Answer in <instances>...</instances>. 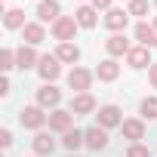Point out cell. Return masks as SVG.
<instances>
[{
    "label": "cell",
    "instance_id": "1",
    "mask_svg": "<svg viewBox=\"0 0 157 157\" xmlns=\"http://www.w3.org/2000/svg\"><path fill=\"white\" fill-rule=\"evenodd\" d=\"M77 28H80V25H77L74 16H62V19L52 25V37H56L59 43H71V40L77 37Z\"/></svg>",
    "mask_w": 157,
    "mask_h": 157
},
{
    "label": "cell",
    "instance_id": "2",
    "mask_svg": "<svg viewBox=\"0 0 157 157\" xmlns=\"http://www.w3.org/2000/svg\"><path fill=\"white\" fill-rule=\"evenodd\" d=\"M19 120H22L25 129H40L43 123H49V114H43L40 105H28V108L19 111Z\"/></svg>",
    "mask_w": 157,
    "mask_h": 157
},
{
    "label": "cell",
    "instance_id": "3",
    "mask_svg": "<svg viewBox=\"0 0 157 157\" xmlns=\"http://www.w3.org/2000/svg\"><path fill=\"white\" fill-rule=\"evenodd\" d=\"M37 74L43 77L46 83H52L56 77L62 74V62L56 59V52H52V56H40V62H37Z\"/></svg>",
    "mask_w": 157,
    "mask_h": 157
},
{
    "label": "cell",
    "instance_id": "4",
    "mask_svg": "<svg viewBox=\"0 0 157 157\" xmlns=\"http://www.w3.org/2000/svg\"><path fill=\"white\" fill-rule=\"evenodd\" d=\"M90 83H93V71H86V68H71V74H68V86L74 90V96H77V93H86Z\"/></svg>",
    "mask_w": 157,
    "mask_h": 157
},
{
    "label": "cell",
    "instance_id": "5",
    "mask_svg": "<svg viewBox=\"0 0 157 157\" xmlns=\"http://www.w3.org/2000/svg\"><path fill=\"white\" fill-rule=\"evenodd\" d=\"M37 19L46 25V22H59L62 19V6H59V0H40V3H37Z\"/></svg>",
    "mask_w": 157,
    "mask_h": 157
},
{
    "label": "cell",
    "instance_id": "6",
    "mask_svg": "<svg viewBox=\"0 0 157 157\" xmlns=\"http://www.w3.org/2000/svg\"><path fill=\"white\" fill-rule=\"evenodd\" d=\"M126 25H129V13L126 10H108L105 13V28L108 31L120 34V31H126Z\"/></svg>",
    "mask_w": 157,
    "mask_h": 157
},
{
    "label": "cell",
    "instance_id": "7",
    "mask_svg": "<svg viewBox=\"0 0 157 157\" xmlns=\"http://www.w3.org/2000/svg\"><path fill=\"white\" fill-rule=\"evenodd\" d=\"M99 126H102V129H111V126H123L120 108H117V105H102V108H99Z\"/></svg>",
    "mask_w": 157,
    "mask_h": 157
},
{
    "label": "cell",
    "instance_id": "8",
    "mask_svg": "<svg viewBox=\"0 0 157 157\" xmlns=\"http://www.w3.org/2000/svg\"><path fill=\"white\" fill-rule=\"evenodd\" d=\"M83 136H86V148H90V151H102V148H108V142H111V139H108V129H102L99 123L90 126Z\"/></svg>",
    "mask_w": 157,
    "mask_h": 157
},
{
    "label": "cell",
    "instance_id": "9",
    "mask_svg": "<svg viewBox=\"0 0 157 157\" xmlns=\"http://www.w3.org/2000/svg\"><path fill=\"white\" fill-rule=\"evenodd\" d=\"M105 49H108V56L111 59H120V56H129V40L123 37V34H111L108 40H105Z\"/></svg>",
    "mask_w": 157,
    "mask_h": 157
},
{
    "label": "cell",
    "instance_id": "10",
    "mask_svg": "<svg viewBox=\"0 0 157 157\" xmlns=\"http://www.w3.org/2000/svg\"><path fill=\"white\" fill-rule=\"evenodd\" d=\"M59 102H62V93H59L52 83H43V86L37 90V105H40V108H52V111H56Z\"/></svg>",
    "mask_w": 157,
    "mask_h": 157
},
{
    "label": "cell",
    "instance_id": "11",
    "mask_svg": "<svg viewBox=\"0 0 157 157\" xmlns=\"http://www.w3.org/2000/svg\"><path fill=\"white\" fill-rule=\"evenodd\" d=\"M71 123H74V114H71V111L56 108V111L49 114V129H52V132H62V136H65V132L71 129Z\"/></svg>",
    "mask_w": 157,
    "mask_h": 157
},
{
    "label": "cell",
    "instance_id": "12",
    "mask_svg": "<svg viewBox=\"0 0 157 157\" xmlns=\"http://www.w3.org/2000/svg\"><path fill=\"white\" fill-rule=\"evenodd\" d=\"M90 111H96V99H93L90 93H77V96L71 99V114H74V117L90 114Z\"/></svg>",
    "mask_w": 157,
    "mask_h": 157
},
{
    "label": "cell",
    "instance_id": "13",
    "mask_svg": "<svg viewBox=\"0 0 157 157\" xmlns=\"http://www.w3.org/2000/svg\"><path fill=\"white\" fill-rule=\"evenodd\" d=\"M22 37H25V43H28V46H37V43H43V40H46L43 22H28V25L22 28Z\"/></svg>",
    "mask_w": 157,
    "mask_h": 157
},
{
    "label": "cell",
    "instance_id": "14",
    "mask_svg": "<svg viewBox=\"0 0 157 157\" xmlns=\"http://www.w3.org/2000/svg\"><path fill=\"white\" fill-rule=\"evenodd\" d=\"M126 65L129 68H151V49L148 46H132L129 56H126Z\"/></svg>",
    "mask_w": 157,
    "mask_h": 157
},
{
    "label": "cell",
    "instance_id": "15",
    "mask_svg": "<svg viewBox=\"0 0 157 157\" xmlns=\"http://www.w3.org/2000/svg\"><path fill=\"white\" fill-rule=\"evenodd\" d=\"M132 34H136L139 46H148V49H151V46H157V31H154V25H148V22H139Z\"/></svg>",
    "mask_w": 157,
    "mask_h": 157
},
{
    "label": "cell",
    "instance_id": "16",
    "mask_svg": "<svg viewBox=\"0 0 157 157\" xmlns=\"http://www.w3.org/2000/svg\"><path fill=\"white\" fill-rule=\"evenodd\" d=\"M37 62H40V56L34 52V46H19V49H16V68L28 71V68H34Z\"/></svg>",
    "mask_w": 157,
    "mask_h": 157
},
{
    "label": "cell",
    "instance_id": "17",
    "mask_svg": "<svg viewBox=\"0 0 157 157\" xmlns=\"http://www.w3.org/2000/svg\"><path fill=\"white\" fill-rule=\"evenodd\" d=\"M96 77H99V80H105V83H111V80H117V77H120V65H117L114 59H105V62H99Z\"/></svg>",
    "mask_w": 157,
    "mask_h": 157
},
{
    "label": "cell",
    "instance_id": "18",
    "mask_svg": "<svg viewBox=\"0 0 157 157\" xmlns=\"http://www.w3.org/2000/svg\"><path fill=\"white\" fill-rule=\"evenodd\" d=\"M56 59L65 62V65H74L77 59H80V46L77 43H59L56 46Z\"/></svg>",
    "mask_w": 157,
    "mask_h": 157
},
{
    "label": "cell",
    "instance_id": "19",
    "mask_svg": "<svg viewBox=\"0 0 157 157\" xmlns=\"http://www.w3.org/2000/svg\"><path fill=\"white\" fill-rule=\"evenodd\" d=\"M52 151H56V139H52L49 132H37V136H34V154L49 157Z\"/></svg>",
    "mask_w": 157,
    "mask_h": 157
},
{
    "label": "cell",
    "instance_id": "20",
    "mask_svg": "<svg viewBox=\"0 0 157 157\" xmlns=\"http://www.w3.org/2000/svg\"><path fill=\"white\" fill-rule=\"evenodd\" d=\"M74 19H77V25H80V28H96L99 10H96V6H80V10L74 13Z\"/></svg>",
    "mask_w": 157,
    "mask_h": 157
},
{
    "label": "cell",
    "instance_id": "21",
    "mask_svg": "<svg viewBox=\"0 0 157 157\" xmlns=\"http://www.w3.org/2000/svg\"><path fill=\"white\" fill-rule=\"evenodd\" d=\"M120 129H123V139H129L132 145H136L139 139H145V123H142V120H123Z\"/></svg>",
    "mask_w": 157,
    "mask_h": 157
},
{
    "label": "cell",
    "instance_id": "22",
    "mask_svg": "<svg viewBox=\"0 0 157 157\" xmlns=\"http://www.w3.org/2000/svg\"><path fill=\"white\" fill-rule=\"evenodd\" d=\"M62 145H65L68 151H77V148H83V145H86V136H83L80 129H68V132L62 136Z\"/></svg>",
    "mask_w": 157,
    "mask_h": 157
},
{
    "label": "cell",
    "instance_id": "23",
    "mask_svg": "<svg viewBox=\"0 0 157 157\" xmlns=\"http://www.w3.org/2000/svg\"><path fill=\"white\" fill-rule=\"evenodd\" d=\"M3 25H6L10 31H16V28H25L28 22H25V13L13 6V10H6V16H3Z\"/></svg>",
    "mask_w": 157,
    "mask_h": 157
},
{
    "label": "cell",
    "instance_id": "24",
    "mask_svg": "<svg viewBox=\"0 0 157 157\" xmlns=\"http://www.w3.org/2000/svg\"><path fill=\"white\" fill-rule=\"evenodd\" d=\"M139 111H142V117H148V120H157V99H142V105H139Z\"/></svg>",
    "mask_w": 157,
    "mask_h": 157
},
{
    "label": "cell",
    "instance_id": "25",
    "mask_svg": "<svg viewBox=\"0 0 157 157\" xmlns=\"http://www.w3.org/2000/svg\"><path fill=\"white\" fill-rule=\"evenodd\" d=\"M126 13L129 16H148V0H129Z\"/></svg>",
    "mask_w": 157,
    "mask_h": 157
},
{
    "label": "cell",
    "instance_id": "26",
    "mask_svg": "<svg viewBox=\"0 0 157 157\" xmlns=\"http://www.w3.org/2000/svg\"><path fill=\"white\" fill-rule=\"evenodd\" d=\"M0 68H3V71L16 68V49H3V52H0Z\"/></svg>",
    "mask_w": 157,
    "mask_h": 157
},
{
    "label": "cell",
    "instance_id": "27",
    "mask_svg": "<svg viewBox=\"0 0 157 157\" xmlns=\"http://www.w3.org/2000/svg\"><path fill=\"white\" fill-rule=\"evenodd\" d=\"M126 157H151V151H148L145 145H139V142H136V145H129V148H126Z\"/></svg>",
    "mask_w": 157,
    "mask_h": 157
},
{
    "label": "cell",
    "instance_id": "28",
    "mask_svg": "<svg viewBox=\"0 0 157 157\" xmlns=\"http://www.w3.org/2000/svg\"><path fill=\"white\" fill-rule=\"evenodd\" d=\"M13 145V132L10 129H0V148H10Z\"/></svg>",
    "mask_w": 157,
    "mask_h": 157
},
{
    "label": "cell",
    "instance_id": "29",
    "mask_svg": "<svg viewBox=\"0 0 157 157\" xmlns=\"http://www.w3.org/2000/svg\"><path fill=\"white\" fill-rule=\"evenodd\" d=\"M90 6H96V10H111V0H93Z\"/></svg>",
    "mask_w": 157,
    "mask_h": 157
},
{
    "label": "cell",
    "instance_id": "30",
    "mask_svg": "<svg viewBox=\"0 0 157 157\" xmlns=\"http://www.w3.org/2000/svg\"><path fill=\"white\" fill-rule=\"evenodd\" d=\"M148 77H151V86L157 90V65H151V68H148Z\"/></svg>",
    "mask_w": 157,
    "mask_h": 157
},
{
    "label": "cell",
    "instance_id": "31",
    "mask_svg": "<svg viewBox=\"0 0 157 157\" xmlns=\"http://www.w3.org/2000/svg\"><path fill=\"white\" fill-rule=\"evenodd\" d=\"M6 93H10V80L3 77V80H0V96H6Z\"/></svg>",
    "mask_w": 157,
    "mask_h": 157
},
{
    "label": "cell",
    "instance_id": "32",
    "mask_svg": "<svg viewBox=\"0 0 157 157\" xmlns=\"http://www.w3.org/2000/svg\"><path fill=\"white\" fill-rule=\"evenodd\" d=\"M154 31H157V19H154Z\"/></svg>",
    "mask_w": 157,
    "mask_h": 157
},
{
    "label": "cell",
    "instance_id": "33",
    "mask_svg": "<svg viewBox=\"0 0 157 157\" xmlns=\"http://www.w3.org/2000/svg\"><path fill=\"white\" fill-rule=\"evenodd\" d=\"M154 6H157V0H154Z\"/></svg>",
    "mask_w": 157,
    "mask_h": 157
},
{
    "label": "cell",
    "instance_id": "34",
    "mask_svg": "<svg viewBox=\"0 0 157 157\" xmlns=\"http://www.w3.org/2000/svg\"><path fill=\"white\" fill-rule=\"evenodd\" d=\"M71 157H77V154H71Z\"/></svg>",
    "mask_w": 157,
    "mask_h": 157
},
{
    "label": "cell",
    "instance_id": "35",
    "mask_svg": "<svg viewBox=\"0 0 157 157\" xmlns=\"http://www.w3.org/2000/svg\"><path fill=\"white\" fill-rule=\"evenodd\" d=\"M90 3H93V0H90Z\"/></svg>",
    "mask_w": 157,
    "mask_h": 157
}]
</instances>
